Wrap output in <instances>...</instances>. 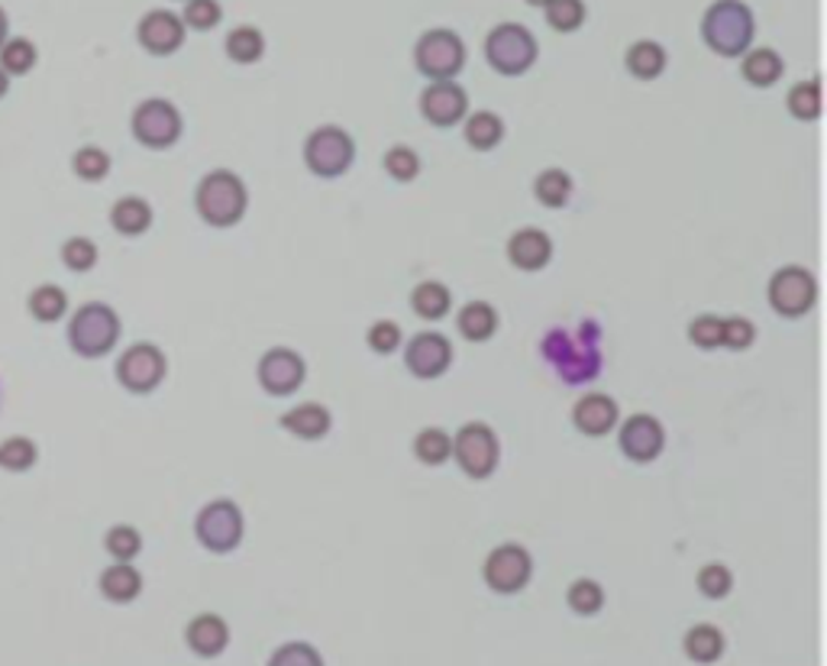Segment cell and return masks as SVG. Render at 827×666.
Instances as JSON below:
<instances>
[{"mask_svg":"<svg viewBox=\"0 0 827 666\" xmlns=\"http://www.w3.org/2000/svg\"><path fill=\"white\" fill-rule=\"evenodd\" d=\"M185 638H188V647H191L198 657H217V654H223L226 644H230V628H226V621H223L220 615H198V618L188 624Z\"/></svg>","mask_w":827,"mask_h":666,"instance_id":"7402d4cb","label":"cell"},{"mask_svg":"<svg viewBox=\"0 0 827 666\" xmlns=\"http://www.w3.org/2000/svg\"><path fill=\"white\" fill-rule=\"evenodd\" d=\"M566 601L579 615H595L605 605V589L595 580H575L566 593Z\"/></svg>","mask_w":827,"mask_h":666,"instance_id":"b9f144b4","label":"cell"},{"mask_svg":"<svg viewBox=\"0 0 827 666\" xmlns=\"http://www.w3.org/2000/svg\"><path fill=\"white\" fill-rule=\"evenodd\" d=\"M624 66H627V72L633 74V78L653 81V78H660V74L666 72V49L656 39H637L627 49Z\"/></svg>","mask_w":827,"mask_h":666,"instance_id":"d4e9b609","label":"cell"},{"mask_svg":"<svg viewBox=\"0 0 827 666\" xmlns=\"http://www.w3.org/2000/svg\"><path fill=\"white\" fill-rule=\"evenodd\" d=\"M453 363V343L436 330L414 334L405 347V366L417 378H440Z\"/></svg>","mask_w":827,"mask_h":666,"instance_id":"e0dca14e","label":"cell"},{"mask_svg":"<svg viewBox=\"0 0 827 666\" xmlns=\"http://www.w3.org/2000/svg\"><path fill=\"white\" fill-rule=\"evenodd\" d=\"M456 327L469 343H485L498 330V311L488 301H469L466 307H459Z\"/></svg>","mask_w":827,"mask_h":666,"instance_id":"484cf974","label":"cell"},{"mask_svg":"<svg viewBox=\"0 0 827 666\" xmlns=\"http://www.w3.org/2000/svg\"><path fill=\"white\" fill-rule=\"evenodd\" d=\"M259 385L276 395V398H284V395H294L304 378H307V366H304V357L298 350H288V347H272L263 353L259 360Z\"/></svg>","mask_w":827,"mask_h":666,"instance_id":"5bb4252c","label":"cell"},{"mask_svg":"<svg viewBox=\"0 0 827 666\" xmlns=\"http://www.w3.org/2000/svg\"><path fill=\"white\" fill-rule=\"evenodd\" d=\"M382 165H385V172H388L395 182H414V178L420 175V155H417L411 147H401V143L385 152Z\"/></svg>","mask_w":827,"mask_h":666,"instance_id":"7bdbcfd3","label":"cell"},{"mask_svg":"<svg viewBox=\"0 0 827 666\" xmlns=\"http://www.w3.org/2000/svg\"><path fill=\"white\" fill-rule=\"evenodd\" d=\"M356 162V140L343 127L324 124L304 140V165L317 178H340Z\"/></svg>","mask_w":827,"mask_h":666,"instance_id":"52a82bcc","label":"cell"},{"mask_svg":"<svg viewBox=\"0 0 827 666\" xmlns=\"http://www.w3.org/2000/svg\"><path fill=\"white\" fill-rule=\"evenodd\" d=\"M71 172L81 182H104L110 172V155L101 147H81L71 155Z\"/></svg>","mask_w":827,"mask_h":666,"instance_id":"f35d334b","label":"cell"},{"mask_svg":"<svg viewBox=\"0 0 827 666\" xmlns=\"http://www.w3.org/2000/svg\"><path fill=\"white\" fill-rule=\"evenodd\" d=\"M572 195V178L569 172L562 168H544L537 178H534V198L544 205V208H562Z\"/></svg>","mask_w":827,"mask_h":666,"instance_id":"e575fe53","label":"cell"},{"mask_svg":"<svg viewBox=\"0 0 827 666\" xmlns=\"http://www.w3.org/2000/svg\"><path fill=\"white\" fill-rule=\"evenodd\" d=\"M7 36H10V20H7V10L0 7V46L7 43Z\"/></svg>","mask_w":827,"mask_h":666,"instance_id":"f907efd6","label":"cell"},{"mask_svg":"<svg viewBox=\"0 0 827 666\" xmlns=\"http://www.w3.org/2000/svg\"><path fill=\"white\" fill-rule=\"evenodd\" d=\"M469 94L456 81H430L420 94V114L433 127H456L466 120Z\"/></svg>","mask_w":827,"mask_h":666,"instance_id":"9a60e30c","label":"cell"},{"mask_svg":"<svg viewBox=\"0 0 827 666\" xmlns=\"http://www.w3.org/2000/svg\"><path fill=\"white\" fill-rule=\"evenodd\" d=\"M785 72V62L779 59L776 49H747L741 56V74L754 84V87H772Z\"/></svg>","mask_w":827,"mask_h":666,"instance_id":"4316f807","label":"cell"},{"mask_svg":"<svg viewBox=\"0 0 827 666\" xmlns=\"http://www.w3.org/2000/svg\"><path fill=\"white\" fill-rule=\"evenodd\" d=\"M701 36L714 56L741 59L757 36V20L741 0H714L701 16Z\"/></svg>","mask_w":827,"mask_h":666,"instance_id":"6da1fadb","label":"cell"},{"mask_svg":"<svg viewBox=\"0 0 827 666\" xmlns=\"http://www.w3.org/2000/svg\"><path fill=\"white\" fill-rule=\"evenodd\" d=\"M110 226L120 236H142L152 226V205L139 195H127L110 208Z\"/></svg>","mask_w":827,"mask_h":666,"instance_id":"cb8c5ba5","label":"cell"},{"mask_svg":"<svg viewBox=\"0 0 827 666\" xmlns=\"http://www.w3.org/2000/svg\"><path fill=\"white\" fill-rule=\"evenodd\" d=\"M7 91H10V74L0 69V97H7Z\"/></svg>","mask_w":827,"mask_h":666,"instance_id":"816d5d0a","label":"cell"},{"mask_svg":"<svg viewBox=\"0 0 827 666\" xmlns=\"http://www.w3.org/2000/svg\"><path fill=\"white\" fill-rule=\"evenodd\" d=\"M527 3H531V7H547L550 0H527Z\"/></svg>","mask_w":827,"mask_h":666,"instance_id":"f5cc1de1","label":"cell"},{"mask_svg":"<svg viewBox=\"0 0 827 666\" xmlns=\"http://www.w3.org/2000/svg\"><path fill=\"white\" fill-rule=\"evenodd\" d=\"M411 307L423 320H443L453 307V292L443 282H420L411 292Z\"/></svg>","mask_w":827,"mask_h":666,"instance_id":"f1b7e54d","label":"cell"},{"mask_svg":"<svg viewBox=\"0 0 827 666\" xmlns=\"http://www.w3.org/2000/svg\"><path fill=\"white\" fill-rule=\"evenodd\" d=\"M185 23L178 13L172 10H149L137 26V39L139 46L149 52V56H172L185 46Z\"/></svg>","mask_w":827,"mask_h":666,"instance_id":"ac0fdd59","label":"cell"},{"mask_svg":"<svg viewBox=\"0 0 827 666\" xmlns=\"http://www.w3.org/2000/svg\"><path fill=\"white\" fill-rule=\"evenodd\" d=\"M537 56H540V43L521 23H498L485 36V59H488V66L494 72L504 74V78L527 74L537 66Z\"/></svg>","mask_w":827,"mask_h":666,"instance_id":"5b68a950","label":"cell"},{"mask_svg":"<svg viewBox=\"0 0 827 666\" xmlns=\"http://www.w3.org/2000/svg\"><path fill=\"white\" fill-rule=\"evenodd\" d=\"M721 320L718 314H698L689 324V340L698 350H718L721 347Z\"/></svg>","mask_w":827,"mask_h":666,"instance_id":"7dc6e473","label":"cell"},{"mask_svg":"<svg viewBox=\"0 0 827 666\" xmlns=\"http://www.w3.org/2000/svg\"><path fill=\"white\" fill-rule=\"evenodd\" d=\"M120 314L104 304V301H88L81 304L69 320V347L81 360H101L107 357L117 340H120Z\"/></svg>","mask_w":827,"mask_h":666,"instance_id":"277c9868","label":"cell"},{"mask_svg":"<svg viewBox=\"0 0 827 666\" xmlns=\"http://www.w3.org/2000/svg\"><path fill=\"white\" fill-rule=\"evenodd\" d=\"M463 133H466L469 147L479 149V152H488V149H494L504 140V120L498 114H491V110H476V114L466 117Z\"/></svg>","mask_w":827,"mask_h":666,"instance_id":"f546056e","label":"cell"},{"mask_svg":"<svg viewBox=\"0 0 827 666\" xmlns=\"http://www.w3.org/2000/svg\"><path fill=\"white\" fill-rule=\"evenodd\" d=\"M223 16V7L217 0H185V13H182V23L185 30H198V33H207L220 23Z\"/></svg>","mask_w":827,"mask_h":666,"instance_id":"ee69618b","label":"cell"},{"mask_svg":"<svg viewBox=\"0 0 827 666\" xmlns=\"http://www.w3.org/2000/svg\"><path fill=\"white\" fill-rule=\"evenodd\" d=\"M269 666H324V661H321V654H317L311 644L294 641V644L278 647L276 654H272V661H269Z\"/></svg>","mask_w":827,"mask_h":666,"instance_id":"681fc988","label":"cell"},{"mask_svg":"<svg viewBox=\"0 0 827 666\" xmlns=\"http://www.w3.org/2000/svg\"><path fill=\"white\" fill-rule=\"evenodd\" d=\"M785 104H789V114H792L795 120H802V124L818 120V117H822V81H818V78H808V81L792 84Z\"/></svg>","mask_w":827,"mask_h":666,"instance_id":"1f68e13d","label":"cell"},{"mask_svg":"<svg viewBox=\"0 0 827 666\" xmlns=\"http://www.w3.org/2000/svg\"><path fill=\"white\" fill-rule=\"evenodd\" d=\"M365 340H369V350H372V353H378V357H392V353L401 347L405 334H401V327H398L395 320H375V324L369 327Z\"/></svg>","mask_w":827,"mask_h":666,"instance_id":"f6af8a7d","label":"cell"},{"mask_svg":"<svg viewBox=\"0 0 827 666\" xmlns=\"http://www.w3.org/2000/svg\"><path fill=\"white\" fill-rule=\"evenodd\" d=\"M482 576L485 583L491 586V593H521L531 583V576H534V560H531L527 547H521V544H501V547H494L485 557Z\"/></svg>","mask_w":827,"mask_h":666,"instance_id":"4fadbf2b","label":"cell"},{"mask_svg":"<svg viewBox=\"0 0 827 666\" xmlns=\"http://www.w3.org/2000/svg\"><path fill=\"white\" fill-rule=\"evenodd\" d=\"M165 375H168V360L155 343H133L117 360V382L133 395L155 392L165 382Z\"/></svg>","mask_w":827,"mask_h":666,"instance_id":"7c38bea8","label":"cell"},{"mask_svg":"<svg viewBox=\"0 0 827 666\" xmlns=\"http://www.w3.org/2000/svg\"><path fill=\"white\" fill-rule=\"evenodd\" d=\"M26 307H30L33 320H39V324H56V320H62V317L69 314V292L46 282V285H39V289L30 292Z\"/></svg>","mask_w":827,"mask_h":666,"instance_id":"83f0119b","label":"cell"},{"mask_svg":"<svg viewBox=\"0 0 827 666\" xmlns=\"http://www.w3.org/2000/svg\"><path fill=\"white\" fill-rule=\"evenodd\" d=\"M598 327L585 324L582 334L575 330H550L544 340V357L550 366L559 372L562 382L579 385L592 382L602 372V353H598Z\"/></svg>","mask_w":827,"mask_h":666,"instance_id":"3957f363","label":"cell"},{"mask_svg":"<svg viewBox=\"0 0 827 666\" xmlns=\"http://www.w3.org/2000/svg\"><path fill=\"white\" fill-rule=\"evenodd\" d=\"M698 589L708 595V598H724V595H731V589H734V576H731L727 566L708 563V566L698 570Z\"/></svg>","mask_w":827,"mask_h":666,"instance_id":"c3c4849f","label":"cell"},{"mask_svg":"<svg viewBox=\"0 0 827 666\" xmlns=\"http://www.w3.org/2000/svg\"><path fill=\"white\" fill-rule=\"evenodd\" d=\"M278 424L288 434H294L298 441H324L330 434V428H334V418L321 401H304V405L284 411Z\"/></svg>","mask_w":827,"mask_h":666,"instance_id":"44dd1931","label":"cell"},{"mask_svg":"<svg viewBox=\"0 0 827 666\" xmlns=\"http://www.w3.org/2000/svg\"><path fill=\"white\" fill-rule=\"evenodd\" d=\"M620 408L618 401L605 392H585L575 408H572V424L585 437H605L618 428Z\"/></svg>","mask_w":827,"mask_h":666,"instance_id":"d6986e66","label":"cell"},{"mask_svg":"<svg viewBox=\"0 0 827 666\" xmlns=\"http://www.w3.org/2000/svg\"><path fill=\"white\" fill-rule=\"evenodd\" d=\"M104 550L117 560V563H133L142 550V534L133 524H114L104 534Z\"/></svg>","mask_w":827,"mask_h":666,"instance_id":"74e56055","label":"cell"},{"mask_svg":"<svg viewBox=\"0 0 827 666\" xmlns=\"http://www.w3.org/2000/svg\"><path fill=\"white\" fill-rule=\"evenodd\" d=\"M757 340V327L747 317H724L721 320V347L727 350H747Z\"/></svg>","mask_w":827,"mask_h":666,"instance_id":"bcb514c9","label":"cell"},{"mask_svg":"<svg viewBox=\"0 0 827 666\" xmlns=\"http://www.w3.org/2000/svg\"><path fill=\"white\" fill-rule=\"evenodd\" d=\"M97 589H101V595H104L107 601L127 605V601H133V598H139V593H142V573H139L133 563H117V560H114V566H107V570L101 573Z\"/></svg>","mask_w":827,"mask_h":666,"instance_id":"603a6c76","label":"cell"},{"mask_svg":"<svg viewBox=\"0 0 827 666\" xmlns=\"http://www.w3.org/2000/svg\"><path fill=\"white\" fill-rule=\"evenodd\" d=\"M36 62H39V49H36V43L33 39H26V36H7V43L0 46V69L10 74H26L36 69Z\"/></svg>","mask_w":827,"mask_h":666,"instance_id":"836d02e7","label":"cell"},{"mask_svg":"<svg viewBox=\"0 0 827 666\" xmlns=\"http://www.w3.org/2000/svg\"><path fill=\"white\" fill-rule=\"evenodd\" d=\"M618 446L633 463H653L666 449V428L653 414H630L620 424Z\"/></svg>","mask_w":827,"mask_h":666,"instance_id":"2e32d148","label":"cell"},{"mask_svg":"<svg viewBox=\"0 0 827 666\" xmlns=\"http://www.w3.org/2000/svg\"><path fill=\"white\" fill-rule=\"evenodd\" d=\"M414 66L427 81H453L466 66V43L453 30H427L414 46Z\"/></svg>","mask_w":827,"mask_h":666,"instance_id":"8992f818","label":"cell"},{"mask_svg":"<svg viewBox=\"0 0 827 666\" xmlns=\"http://www.w3.org/2000/svg\"><path fill=\"white\" fill-rule=\"evenodd\" d=\"M130 130H133L139 147L172 149L182 140L185 120H182V110H178L172 101H165V97H149V101H142L137 110H133Z\"/></svg>","mask_w":827,"mask_h":666,"instance_id":"ba28073f","label":"cell"},{"mask_svg":"<svg viewBox=\"0 0 827 666\" xmlns=\"http://www.w3.org/2000/svg\"><path fill=\"white\" fill-rule=\"evenodd\" d=\"M544 13L556 33H575L585 23V0H550Z\"/></svg>","mask_w":827,"mask_h":666,"instance_id":"ab89813d","label":"cell"},{"mask_svg":"<svg viewBox=\"0 0 827 666\" xmlns=\"http://www.w3.org/2000/svg\"><path fill=\"white\" fill-rule=\"evenodd\" d=\"M226 56L236 66H253L266 56V36L256 26H236L226 36Z\"/></svg>","mask_w":827,"mask_h":666,"instance_id":"4dcf8cb0","label":"cell"},{"mask_svg":"<svg viewBox=\"0 0 827 666\" xmlns=\"http://www.w3.org/2000/svg\"><path fill=\"white\" fill-rule=\"evenodd\" d=\"M62 262L71 272H91L97 266V243L88 236H71L62 243Z\"/></svg>","mask_w":827,"mask_h":666,"instance_id":"60d3db41","label":"cell"},{"mask_svg":"<svg viewBox=\"0 0 827 666\" xmlns=\"http://www.w3.org/2000/svg\"><path fill=\"white\" fill-rule=\"evenodd\" d=\"M552 259V239L537 226H521L508 239V262L521 272H540Z\"/></svg>","mask_w":827,"mask_h":666,"instance_id":"ffe728a7","label":"cell"},{"mask_svg":"<svg viewBox=\"0 0 827 666\" xmlns=\"http://www.w3.org/2000/svg\"><path fill=\"white\" fill-rule=\"evenodd\" d=\"M36 459H39V446L30 437L13 434V437L0 441V469L3 472H26L36 466Z\"/></svg>","mask_w":827,"mask_h":666,"instance_id":"8d00e7d4","label":"cell"},{"mask_svg":"<svg viewBox=\"0 0 827 666\" xmlns=\"http://www.w3.org/2000/svg\"><path fill=\"white\" fill-rule=\"evenodd\" d=\"M686 654L695 664H714L724 654V634L714 624H695L686 634Z\"/></svg>","mask_w":827,"mask_h":666,"instance_id":"d6a6232c","label":"cell"},{"mask_svg":"<svg viewBox=\"0 0 827 666\" xmlns=\"http://www.w3.org/2000/svg\"><path fill=\"white\" fill-rule=\"evenodd\" d=\"M766 297L772 304L776 314L795 320V317H805L815 301H818V282L808 269L802 266H782L779 272H772L769 279V289H766Z\"/></svg>","mask_w":827,"mask_h":666,"instance_id":"8fae6325","label":"cell"},{"mask_svg":"<svg viewBox=\"0 0 827 666\" xmlns=\"http://www.w3.org/2000/svg\"><path fill=\"white\" fill-rule=\"evenodd\" d=\"M195 534L210 553H230L243 544L246 534V521L236 502L230 499H213L195 518Z\"/></svg>","mask_w":827,"mask_h":666,"instance_id":"9c48e42d","label":"cell"},{"mask_svg":"<svg viewBox=\"0 0 827 666\" xmlns=\"http://www.w3.org/2000/svg\"><path fill=\"white\" fill-rule=\"evenodd\" d=\"M414 456L423 466H443L453 456V437L443 428H423L414 437Z\"/></svg>","mask_w":827,"mask_h":666,"instance_id":"d590c367","label":"cell"},{"mask_svg":"<svg viewBox=\"0 0 827 666\" xmlns=\"http://www.w3.org/2000/svg\"><path fill=\"white\" fill-rule=\"evenodd\" d=\"M453 459L459 463V469L469 479H488L498 469V459H501L498 434L485 421L463 424L456 431V437H453Z\"/></svg>","mask_w":827,"mask_h":666,"instance_id":"30bf717a","label":"cell"},{"mask_svg":"<svg viewBox=\"0 0 827 666\" xmlns=\"http://www.w3.org/2000/svg\"><path fill=\"white\" fill-rule=\"evenodd\" d=\"M195 208H198V218L213 230L236 226L246 218V208H249L246 182L230 168L207 172L195 188Z\"/></svg>","mask_w":827,"mask_h":666,"instance_id":"7a4b0ae2","label":"cell"}]
</instances>
